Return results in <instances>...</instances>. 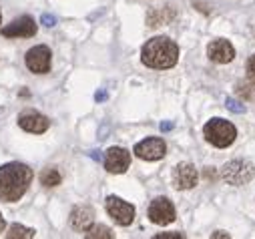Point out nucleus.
<instances>
[{
  "label": "nucleus",
  "instance_id": "4468645a",
  "mask_svg": "<svg viewBox=\"0 0 255 239\" xmlns=\"http://www.w3.org/2000/svg\"><path fill=\"white\" fill-rule=\"evenodd\" d=\"M93 219H95V211L89 205H79L71 213V225L79 231H87L93 225Z\"/></svg>",
  "mask_w": 255,
  "mask_h": 239
},
{
  "label": "nucleus",
  "instance_id": "6ab92c4d",
  "mask_svg": "<svg viewBox=\"0 0 255 239\" xmlns=\"http://www.w3.org/2000/svg\"><path fill=\"white\" fill-rule=\"evenodd\" d=\"M225 107H227L231 113H237V115H243V113L247 111V107H245V105H241L239 101H235V99H231V97H227V99H225Z\"/></svg>",
  "mask_w": 255,
  "mask_h": 239
},
{
  "label": "nucleus",
  "instance_id": "ddd939ff",
  "mask_svg": "<svg viewBox=\"0 0 255 239\" xmlns=\"http://www.w3.org/2000/svg\"><path fill=\"white\" fill-rule=\"evenodd\" d=\"M18 125H20V129H24V131H28V133L40 135V133H44V131L48 129L50 121H48L44 115H40V113L26 111V113H22V115L18 117Z\"/></svg>",
  "mask_w": 255,
  "mask_h": 239
},
{
  "label": "nucleus",
  "instance_id": "5701e85b",
  "mask_svg": "<svg viewBox=\"0 0 255 239\" xmlns=\"http://www.w3.org/2000/svg\"><path fill=\"white\" fill-rule=\"evenodd\" d=\"M161 129H163V131H171V129H173V121H165V123H161Z\"/></svg>",
  "mask_w": 255,
  "mask_h": 239
},
{
  "label": "nucleus",
  "instance_id": "a211bd4d",
  "mask_svg": "<svg viewBox=\"0 0 255 239\" xmlns=\"http://www.w3.org/2000/svg\"><path fill=\"white\" fill-rule=\"evenodd\" d=\"M87 237L89 239H111L113 237V231L109 229V227H105V225H91L89 229H87Z\"/></svg>",
  "mask_w": 255,
  "mask_h": 239
},
{
  "label": "nucleus",
  "instance_id": "412c9836",
  "mask_svg": "<svg viewBox=\"0 0 255 239\" xmlns=\"http://www.w3.org/2000/svg\"><path fill=\"white\" fill-rule=\"evenodd\" d=\"M42 24L44 26H54L56 24V18L52 14H42Z\"/></svg>",
  "mask_w": 255,
  "mask_h": 239
},
{
  "label": "nucleus",
  "instance_id": "6e6552de",
  "mask_svg": "<svg viewBox=\"0 0 255 239\" xmlns=\"http://www.w3.org/2000/svg\"><path fill=\"white\" fill-rule=\"evenodd\" d=\"M26 67L36 73V75H44L50 71V50L44 44H38L34 48H30L26 52Z\"/></svg>",
  "mask_w": 255,
  "mask_h": 239
},
{
  "label": "nucleus",
  "instance_id": "0eeeda50",
  "mask_svg": "<svg viewBox=\"0 0 255 239\" xmlns=\"http://www.w3.org/2000/svg\"><path fill=\"white\" fill-rule=\"evenodd\" d=\"M149 219L157 225H169L175 221V207L167 197H157L149 205Z\"/></svg>",
  "mask_w": 255,
  "mask_h": 239
},
{
  "label": "nucleus",
  "instance_id": "f3484780",
  "mask_svg": "<svg viewBox=\"0 0 255 239\" xmlns=\"http://www.w3.org/2000/svg\"><path fill=\"white\" fill-rule=\"evenodd\" d=\"M6 237H8V239H16V237H20V239L34 237V229H28V227H22V225L14 223V225H10V229H8V233H6Z\"/></svg>",
  "mask_w": 255,
  "mask_h": 239
},
{
  "label": "nucleus",
  "instance_id": "7ed1b4c3",
  "mask_svg": "<svg viewBox=\"0 0 255 239\" xmlns=\"http://www.w3.org/2000/svg\"><path fill=\"white\" fill-rule=\"evenodd\" d=\"M203 135L213 147L225 149V147L233 145V141L237 137V129H235V125L225 121V119H211L203 127Z\"/></svg>",
  "mask_w": 255,
  "mask_h": 239
},
{
  "label": "nucleus",
  "instance_id": "423d86ee",
  "mask_svg": "<svg viewBox=\"0 0 255 239\" xmlns=\"http://www.w3.org/2000/svg\"><path fill=\"white\" fill-rule=\"evenodd\" d=\"M199 181V175H197V169L191 165V163H179L173 171V187L179 189V191H185V189H193Z\"/></svg>",
  "mask_w": 255,
  "mask_h": 239
},
{
  "label": "nucleus",
  "instance_id": "393cba45",
  "mask_svg": "<svg viewBox=\"0 0 255 239\" xmlns=\"http://www.w3.org/2000/svg\"><path fill=\"white\" fill-rule=\"evenodd\" d=\"M105 99H107V95H105L103 91H101V93H97V101H105Z\"/></svg>",
  "mask_w": 255,
  "mask_h": 239
},
{
  "label": "nucleus",
  "instance_id": "39448f33",
  "mask_svg": "<svg viewBox=\"0 0 255 239\" xmlns=\"http://www.w3.org/2000/svg\"><path fill=\"white\" fill-rule=\"evenodd\" d=\"M105 207H107V213L113 217V221L117 225H131L133 219H135V207L131 203L123 201L121 197H115V195H109L107 201H105Z\"/></svg>",
  "mask_w": 255,
  "mask_h": 239
},
{
  "label": "nucleus",
  "instance_id": "b1692460",
  "mask_svg": "<svg viewBox=\"0 0 255 239\" xmlns=\"http://www.w3.org/2000/svg\"><path fill=\"white\" fill-rule=\"evenodd\" d=\"M4 227H6V221H4V217H2V215H0V233L4 231Z\"/></svg>",
  "mask_w": 255,
  "mask_h": 239
},
{
  "label": "nucleus",
  "instance_id": "20e7f679",
  "mask_svg": "<svg viewBox=\"0 0 255 239\" xmlns=\"http://www.w3.org/2000/svg\"><path fill=\"white\" fill-rule=\"evenodd\" d=\"M253 177H255V167L245 159L229 161L221 169V179L229 185H247Z\"/></svg>",
  "mask_w": 255,
  "mask_h": 239
},
{
  "label": "nucleus",
  "instance_id": "1a4fd4ad",
  "mask_svg": "<svg viewBox=\"0 0 255 239\" xmlns=\"http://www.w3.org/2000/svg\"><path fill=\"white\" fill-rule=\"evenodd\" d=\"M131 165V155L123 147H111L105 153V169L109 173H125Z\"/></svg>",
  "mask_w": 255,
  "mask_h": 239
},
{
  "label": "nucleus",
  "instance_id": "f8f14e48",
  "mask_svg": "<svg viewBox=\"0 0 255 239\" xmlns=\"http://www.w3.org/2000/svg\"><path fill=\"white\" fill-rule=\"evenodd\" d=\"M34 34H36V24L30 16H20L2 28V36H8V38H28Z\"/></svg>",
  "mask_w": 255,
  "mask_h": 239
},
{
  "label": "nucleus",
  "instance_id": "2eb2a0df",
  "mask_svg": "<svg viewBox=\"0 0 255 239\" xmlns=\"http://www.w3.org/2000/svg\"><path fill=\"white\" fill-rule=\"evenodd\" d=\"M171 18H173V12H171L169 8L153 10V12H149V26H161V24H167Z\"/></svg>",
  "mask_w": 255,
  "mask_h": 239
},
{
  "label": "nucleus",
  "instance_id": "4be33fe9",
  "mask_svg": "<svg viewBox=\"0 0 255 239\" xmlns=\"http://www.w3.org/2000/svg\"><path fill=\"white\" fill-rule=\"evenodd\" d=\"M181 233H159L157 239H181Z\"/></svg>",
  "mask_w": 255,
  "mask_h": 239
},
{
  "label": "nucleus",
  "instance_id": "f257e3e1",
  "mask_svg": "<svg viewBox=\"0 0 255 239\" xmlns=\"http://www.w3.org/2000/svg\"><path fill=\"white\" fill-rule=\"evenodd\" d=\"M32 181L30 167L22 163H6L0 167V201H18Z\"/></svg>",
  "mask_w": 255,
  "mask_h": 239
},
{
  "label": "nucleus",
  "instance_id": "f03ea898",
  "mask_svg": "<svg viewBox=\"0 0 255 239\" xmlns=\"http://www.w3.org/2000/svg\"><path fill=\"white\" fill-rule=\"evenodd\" d=\"M177 58H179V48L169 36H155L147 40L141 50V61L149 69H159V71L171 69L177 65Z\"/></svg>",
  "mask_w": 255,
  "mask_h": 239
},
{
  "label": "nucleus",
  "instance_id": "9b49d317",
  "mask_svg": "<svg viewBox=\"0 0 255 239\" xmlns=\"http://www.w3.org/2000/svg\"><path fill=\"white\" fill-rule=\"evenodd\" d=\"M207 56L211 58L213 63H219V65H227L235 58V48L231 46L229 40L225 38H217L213 42H209L207 46Z\"/></svg>",
  "mask_w": 255,
  "mask_h": 239
},
{
  "label": "nucleus",
  "instance_id": "bb28decb",
  "mask_svg": "<svg viewBox=\"0 0 255 239\" xmlns=\"http://www.w3.org/2000/svg\"><path fill=\"white\" fill-rule=\"evenodd\" d=\"M0 20H2V14H0Z\"/></svg>",
  "mask_w": 255,
  "mask_h": 239
},
{
  "label": "nucleus",
  "instance_id": "aec40b11",
  "mask_svg": "<svg viewBox=\"0 0 255 239\" xmlns=\"http://www.w3.org/2000/svg\"><path fill=\"white\" fill-rule=\"evenodd\" d=\"M247 75H249V81H255V54L247 61Z\"/></svg>",
  "mask_w": 255,
  "mask_h": 239
},
{
  "label": "nucleus",
  "instance_id": "9d476101",
  "mask_svg": "<svg viewBox=\"0 0 255 239\" xmlns=\"http://www.w3.org/2000/svg\"><path fill=\"white\" fill-rule=\"evenodd\" d=\"M165 153H167V147L157 137L145 139V141H141V143L135 145V155L141 157V159H145V161H159V159L165 157Z\"/></svg>",
  "mask_w": 255,
  "mask_h": 239
},
{
  "label": "nucleus",
  "instance_id": "dca6fc26",
  "mask_svg": "<svg viewBox=\"0 0 255 239\" xmlns=\"http://www.w3.org/2000/svg\"><path fill=\"white\" fill-rule=\"evenodd\" d=\"M40 183L44 187H56V185H60V173L56 169H44L40 173Z\"/></svg>",
  "mask_w": 255,
  "mask_h": 239
},
{
  "label": "nucleus",
  "instance_id": "a878e982",
  "mask_svg": "<svg viewBox=\"0 0 255 239\" xmlns=\"http://www.w3.org/2000/svg\"><path fill=\"white\" fill-rule=\"evenodd\" d=\"M211 237H229V235H227V233H223V231H217V233H213Z\"/></svg>",
  "mask_w": 255,
  "mask_h": 239
}]
</instances>
